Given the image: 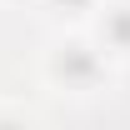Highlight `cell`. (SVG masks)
Instances as JSON below:
<instances>
[{"instance_id":"obj_1","label":"cell","mask_w":130,"mask_h":130,"mask_svg":"<svg viewBox=\"0 0 130 130\" xmlns=\"http://www.w3.org/2000/svg\"><path fill=\"white\" fill-rule=\"evenodd\" d=\"M55 75H60L65 85H90V80H95V55L80 50V45H70L60 60H55Z\"/></svg>"},{"instance_id":"obj_2","label":"cell","mask_w":130,"mask_h":130,"mask_svg":"<svg viewBox=\"0 0 130 130\" xmlns=\"http://www.w3.org/2000/svg\"><path fill=\"white\" fill-rule=\"evenodd\" d=\"M105 35H110L120 50H130V10H110V15H105Z\"/></svg>"},{"instance_id":"obj_3","label":"cell","mask_w":130,"mask_h":130,"mask_svg":"<svg viewBox=\"0 0 130 130\" xmlns=\"http://www.w3.org/2000/svg\"><path fill=\"white\" fill-rule=\"evenodd\" d=\"M55 5H65V10H85L90 0H55Z\"/></svg>"}]
</instances>
